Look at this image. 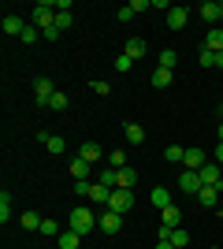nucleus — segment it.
Wrapping results in <instances>:
<instances>
[{
  "label": "nucleus",
  "instance_id": "32",
  "mask_svg": "<svg viewBox=\"0 0 223 249\" xmlns=\"http://www.w3.org/2000/svg\"><path fill=\"white\" fill-rule=\"evenodd\" d=\"M41 234H45V238H60L64 231L56 227V219H45V223H41Z\"/></svg>",
  "mask_w": 223,
  "mask_h": 249
},
{
  "label": "nucleus",
  "instance_id": "25",
  "mask_svg": "<svg viewBox=\"0 0 223 249\" xmlns=\"http://www.w3.org/2000/svg\"><path fill=\"white\" fill-rule=\"evenodd\" d=\"M127 56L130 60H141V56H145V41H141V37H130L127 41Z\"/></svg>",
  "mask_w": 223,
  "mask_h": 249
},
{
  "label": "nucleus",
  "instance_id": "31",
  "mask_svg": "<svg viewBox=\"0 0 223 249\" xmlns=\"http://www.w3.org/2000/svg\"><path fill=\"white\" fill-rule=\"evenodd\" d=\"M71 22H74V15L71 11H56V30L64 34V30H71Z\"/></svg>",
  "mask_w": 223,
  "mask_h": 249
},
{
  "label": "nucleus",
  "instance_id": "24",
  "mask_svg": "<svg viewBox=\"0 0 223 249\" xmlns=\"http://www.w3.org/2000/svg\"><path fill=\"white\" fill-rule=\"evenodd\" d=\"M19 223H22L26 231H41V223H45V219L37 216V212H22V216H19Z\"/></svg>",
  "mask_w": 223,
  "mask_h": 249
},
{
  "label": "nucleus",
  "instance_id": "44",
  "mask_svg": "<svg viewBox=\"0 0 223 249\" xmlns=\"http://www.w3.org/2000/svg\"><path fill=\"white\" fill-rule=\"evenodd\" d=\"M216 67H220V71H223V52H216Z\"/></svg>",
  "mask_w": 223,
  "mask_h": 249
},
{
  "label": "nucleus",
  "instance_id": "23",
  "mask_svg": "<svg viewBox=\"0 0 223 249\" xmlns=\"http://www.w3.org/2000/svg\"><path fill=\"white\" fill-rule=\"evenodd\" d=\"M108 197H112V190L101 186V182H93V194H89V201H93V205H104V208H108Z\"/></svg>",
  "mask_w": 223,
  "mask_h": 249
},
{
  "label": "nucleus",
  "instance_id": "6",
  "mask_svg": "<svg viewBox=\"0 0 223 249\" xmlns=\"http://www.w3.org/2000/svg\"><path fill=\"white\" fill-rule=\"evenodd\" d=\"M201 171H182L179 175V190H186V194H201Z\"/></svg>",
  "mask_w": 223,
  "mask_h": 249
},
{
  "label": "nucleus",
  "instance_id": "22",
  "mask_svg": "<svg viewBox=\"0 0 223 249\" xmlns=\"http://www.w3.org/2000/svg\"><path fill=\"white\" fill-rule=\"evenodd\" d=\"M171 78H175V74H171L168 67H156V71H153V86H156V89H168Z\"/></svg>",
  "mask_w": 223,
  "mask_h": 249
},
{
  "label": "nucleus",
  "instance_id": "28",
  "mask_svg": "<svg viewBox=\"0 0 223 249\" xmlns=\"http://www.w3.org/2000/svg\"><path fill=\"white\" fill-rule=\"evenodd\" d=\"M8 219H11V194L4 190L0 194V223H8Z\"/></svg>",
  "mask_w": 223,
  "mask_h": 249
},
{
  "label": "nucleus",
  "instance_id": "12",
  "mask_svg": "<svg viewBox=\"0 0 223 249\" xmlns=\"http://www.w3.org/2000/svg\"><path fill=\"white\" fill-rule=\"evenodd\" d=\"M89 171H93V164H89V160H82V156H74V160H71V178H74V182L89 178Z\"/></svg>",
  "mask_w": 223,
  "mask_h": 249
},
{
  "label": "nucleus",
  "instance_id": "30",
  "mask_svg": "<svg viewBox=\"0 0 223 249\" xmlns=\"http://www.w3.org/2000/svg\"><path fill=\"white\" fill-rule=\"evenodd\" d=\"M182 156H186L182 145H168V149H164V160H171V164H182Z\"/></svg>",
  "mask_w": 223,
  "mask_h": 249
},
{
  "label": "nucleus",
  "instance_id": "18",
  "mask_svg": "<svg viewBox=\"0 0 223 249\" xmlns=\"http://www.w3.org/2000/svg\"><path fill=\"white\" fill-rule=\"evenodd\" d=\"M197 15H201L208 26H216V19H220V4H212V0H208V4H201V8H197Z\"/></svg>",
  "mask_w": 223,
  "mask_h": 249
},
{
  "label": "nucleus",
  "instance_id": "39",
  "mask_svg": "<svg viewBox=\"0 0 223 249\" xmlns=\"http://www.w3.org/2000/svg\"><path fill=\"white\" fill-rule=\"evenodd\" d=\"M127 8H130V11H134V15H138V11H145V8H153V4H149V0H130Z\"/></svg>",
  "mask_w": 223,
  "mask_h": 249
},
{
  "label": "nucleus",
  "instance_id": "20",
  "mask_svg": "<svg viewBox=\"0 0 223 249\" xmlns=\"http://www.w3.org/2000/svg\"><path fill=\"white\" fill-rule=\"evenodd\" d=\"M205 49H208V52H223V30H216V26H212L208 37H205Z\"/></svg>",
  "mask_w": 223,
  "mask_h": 249
},
{
  "label": "nucleus",
  "instance_id": "2",
  "mask_svg": "<svg viewBox=\"0 0 223 249\" xmlns=\"http://www.w3.org/2000/svg\"><path fill=\"white\" fill-rule=\"evenodd\" d=\"M30 22L37 26V30H49V26H56V0H41L37 8H34V15H30Z\"/></svg>",
  "mask_w": 223,
  "mask_h": 249
},
{
  "label": "nucleus",
  "instance_id": "5",
  "mask_svg": "<svg viewBox=\"0 0 223 249\" xmlns=\"http://www.w3.org/2000/svg\"><path fill=\"white\" fill-rule=\"evenodd\" d=\"M52 93H56L52 78H37V82H34V97H37V104H45V108H49V101H52Z\"/></svg>",
  "mask_w": 223,
  "mask_h": 249
},
{
  "label": "nucleus",
  "instance_id": "36",
  "mask_svg": "<svg viewBox=\"0 0 223 249\" xmlns=\"http://www.w3.org/2000/svg\"><path fill=\"white\" fill-rule=\"evenodd\" d=\"M93 93L97 97H108V93H112V86H108L104 78H93Z\"/></svg>",
  "mask_w": 223,
  "mask_h": 249
},
{
  "label": "nucleus",
  "instance_id": "19",
  "mask_svg": "<svg viewBox=\"0 0 223 249\" xmlns=\"http://www.w3.org/2000/svg\"><path fill=\"white\" fill-rule=\"evenodd\" d=\"M56 242H60V249H78V246H82V234H74V231L67 227V231H64V234H60Z\"/></svg>",
  "mask_w": 223,
  "mask_h": 249
},
{
  "label": "nucleus",
  "instance_id": "33",
  "mask_svg": "<svg viewBox=\"0 0 223 249\" xmlns=\"http://www.w3.org/2000/svg\"><path fill=\"white\" fill-rule=\"evenodd\" d=\"M37 34H41V30H37L34 22H26V30H22V37H19V41H22V45H34V41H37Z\"/></svg>",
  "mask_w": 223,
  "mask_h": 249
},
{
  "label": "nucleus",
  "instance_id": "41",
  "mask_svg": "<svg viewBox=\"0 0 223 249\" xmlns=\"http://www.w3.org/2000/svg\"><path fill=\"white\" fill-rule=\"evenodd\" d=\"M149 4H153L156 11H171V8H175V4H168V0H149Z\"/></svg>",
  "mask_w": 223,
  "mask_h": 249
},
{
  "label": "nucleus",
  "instance_id": "45",
  "mask_svg": "<svg viewBox=\"0 0 223 249\" xmlns=\"http://www.w3.org/2000/svg\"><path fill=\"white\" fill-rule=\"evenodd\" d=\"M216 134H220V142H223V123H220V130H216Z\"/></svg>",
  "mask_w": 223,
  "mask_h": 249
},
{
  "label": "nucleus",
  "instance_id": "42",
  "mask_svg": "<svg viewBox=\"0 0 223 249\" xmlns=\"http://www.w3.org/2000/svg\"><path fill=\"white\" fill-rule=\"evenodd\" d=\"M216 164H223V142L216 145Z\"/></svg>",
  "mask_w": 223,
  "mask_h": 249
},
{
  "label": "nucleus",
  "instance_id": "16",
  "mask_svg": "<svg viewBox=\"0 0 223 249\" xmlns=\"http://www.w3.org/2000/svg\"><path fill=\"white\" fill-rule=\"evenodd\" d=\"M149 201H153V205H156L160 212H164L168 205H175V201H171V190H164V186H156V190H153V194H149Z\"/></svg>",
  "mask_w": 223,
  "mask_h": 249
},
{
  "label": "nucleus",
  "instance_id": "11",
  "mask_svg": "<svg viewBox=\"0 0 223 249\" xmlns=\"http://www.w3.org/2000/svg\"><path fill=\"white\" fill-rule=\"evenodd\" d=\"M0 26H4V34H8V37H22V30H26V22H22L19 15H4V22H0Z\"/></svg>",
  "mask_w": 223,
  "mask_h": 249
},
{
  "label": "nucleus",
  "instance_id": "34",
  "mask_svg": "<svg viewBox=\"0 0 223 249\" xmlns=\"http://www.w3.org/2000/svg\"><path fill=\"white\" fill-rule=\"evenodd\" d=\"M49 108H56V112H64V108H67V93H64V89H56V93H52Z\"/></svg>",
  "mask_w": 223,
  "mask_h": 249
},
{
  "label": "nucleus",
  "instance_id": "27",
  "mask_svg": "<svg viewBox=\"0 0 223 249\" xmlns=\"http://www.w3.org/2000/svg\"><path fill=\"white\" fill-rule=\"evenodd\" d=\"M175 63H179V52H175V49H164V52H160V67L175 71Z\"/></svg>",
  "mask_w": 223,
  "mask_h": 249
},
{
  "label": "nucleus",
  "instance_id": "4",
  "mask_svg": "<svg viewBox=\"0 0 223 249\" xmlns=\"http://www.w3.org/2000/svg\"><path fill=\"white\" fill-rule=\"evenodd\" d=\"M97 227L104 231V234H119V227H123V216H119V212H112V208H104V212L97 216Z\"/></svg>",
  "mask_w": 223,
  "mask_h": 249
},
{
  "label": "nucleus",
  "instance_id": "1",
  "mask_svg": "<svg viewBox=\"0 0 223 249\" xmlns=\"http://www.w3.org/2000/svg\"><path fill=\"white\" fill-rule=\"evenodd\" d=\"M67 227L74 231V234H89V231L97 227V216H93V208L89 205H78V208H71V216H67Z\"/></svg>",
  "mask_w": 223,
  "mask_h": 249
},
{
  "label": "nucleus",
  "instance_id": "9",
  "mask_svg": "<svg viewBox=\"0 0 223 249\" xmlns=\"http://www.w3.org/2000/svg\"><path fill=\"white\" fill-rule=\"evenodd\" d=\"M201 182L205 186H223V175H220V164H212V160H208V164L201 167Z\"/></svg>",
  "mask_w": 223,
  "mask_h": 249
},
{
  "label": "nucleus",
  "instance_id": "47",
  "mask_svg": "<svg viewBox=\"0 0 223 249\" xmlns=\"http://www.w3.org/2000/svg\"><path fill=\"white\" fill-rule=\"evenodd\" d=\"M212 249H216V246H212Z\"/></svg>",
  "mask_w": 223,
  "mask_h": 249
},
{
  "label": "nucleus",
  "instance_id": "15",
  "mask_svg": "<svg viewBox=\"0 0 223 249\" xmlns=\"http://www.w3.org/2000/svg\"><path fill=\"white\" fill-rule=\"evenodd\" d=\"M223 186H201V194H197V201H201V208H216V197H220Z\"/></svg>",
  "mask_w": 223,
  "mask_h": 249
},
{
  "label": "nucleus",
  "instance_id": "43",
  "mask_svg": "<svg viewBox=\"0 0 223 249\" xmlns=\"http://www.w3.org/2000/svg\"><path fill=\"white\" fill-rule=\"evenodd\" d=\"M156 249H175V246H171V242H164V238H160V242H156Z\"/></svg>",
  "mask_w": 223,
  "mask_h": 249
},
{
  "label": "nucleus",
  "instance_id": "21",
  "mask_svg": "<svg viewBox=\"0 0 223 249\" xmlns=\"http://www.w3.org/2000/svg\"><path fill=\"white\" fill-rule=\"evenodd\" d=\"M123 134H127L130 145H141V142H145V130H141L138 123H127V126H123Z\"/></svg>",
  "mask_w": 223,
  "mask_h": 249
},
{
  "label": "nucleus",
  "instance_id": "40",
  "mask_svg": "<svg viewBox=\"0 0 223 249\" xmlns=\"http://www.w3.org/2000/svg\"><path fill=\"white\" fill-rule=\"evenodd\" d=\"M116 19H119V22H130V19H134V11H130V8H119Z\"/></svg>",
  "mask_w": 223,
  "mask_h": 249
},
{
  "label": "nucleus",
  "instance_id": "10",
  "mask_svg": "<svg viewBox=\"0 0 223 249\" xmlns=\"http://www.w3.org/2000/svg\"><path fill=\"white\" fill-rule=\"evenodd\" d=\"M37 138H41V145L49 149V153H56V156H60V153L67 149V142H64L60 134H45V130H37Z\"/></svg>",
  "mask_w": 223,
  "mask_h": 249
},
{
  "label": "nucleus",
  "instance_id": "35",
  "mask_svg": "<svg viewBox=\"0 0 223 249\" xmlns=\"http://www.w3.org/2000/svg\"><path fill=\"white\" fill-rule=\"evenodd\" d=\"M74 194L89 201V194H93V182H89V178H82V182H74Z\"/></svg>",
  "mask_w": 223,
  "mask_h": 249
},
{
  "label": "nucleus",
  "instance_id": "38",
  "mask_svg": "<svg viewBox=\"0 0 223 249\" xmlns=\"http://www.w3.org/2000/svg\"><path fill=\"white\" fill-rule=\"evenodd\" d=\"M197 60H201V67H216V52L201 49V56H197Z\"/></svg>",
  "mask_w": 223,
  "mask_h": 249
},
{
  "label": "nucleus",
  "instance_id": "8",
  "mask_svg": "<svg viewBox=\"0 0 223 249\" xmlns=\"http://www.w3.org/2000/svg\"><path fill=\"white\" fill-rule=\"evenodd\" d=\"M182 164H186V171H201V167L208 164V156H205L201 149H186V156H182Z\"/></svg>",
  "mask_w": 223,
  "mask_h": 249
},
{
  "label": "nucleus",
  "instance_id": "26",
  "mask_svg": "<svg viewBox=\"0 0 223 249\" xmlns=\"http://www.w3.org/2000/svg\"><path fill=\"white\" fill-rule=\"evenodd\" d=\"M116 167H104V171H101V175H97V182H101V186H108V190H116Z\"/></svg>",
  "mask_w": 223,
  "mask_h": 249
},
{
  "label": "nucleus",
  "instance_id": "17",
  "mask_svg": "<svg viewBox=\"0 0 223 249\" xmlns=\"http://www.w3.org/2000/svg\"><path fill=\"white\" fill-rule=\"evenodd\" d=\"M78 156H82V160H89V164H97V160H104V156H101V145H97V142H82Z\"/></svg>",
  "mask_w": 223,
  "mask_h": 249
},
{
  "label": "nucleus",
  "instance_id": "29",
  "mask_svg": "<svg viewBox=\"0 0 223 249\" xmlns=\"http://www.w3.org/2000/svg\"><path fill=\"white\" fill-rule=\"evenodd\" d=\"M108 167H116V171H123V167H127V153H123V149H116V153H108Z\"/></svg>",
  "mask_w": 223,
  "mask_h": 249
},
{
  "label": "nucleus",
  "instance_id": "14",
  "mask_svg": "<svg viewBox=\"0 0 223 249\" xmlns=\"http://www.w3.org/2000/svg\"><path fill=\"white\" fill-rule=\"evenodd\" d=\"M134 182H138V171H134V167H123V171L116 175V186L119 190H134Z\"/></svg>",
  "mask_w": 223,
  "mask_h": 249
},
{
  "label": "nucleus",
  "instance_id": "7",
  "mask_svg": "<svg viewBox=\"0 0 223 249\" xmlns=\"http://www.w3.org/2000/svg\"><path fill=\"white\" fill-rule=\"evenodd\" d=\"M182 223V208L179 205H168L164 212H160V227H168V231H175Z\"/></svg>",
  "mask_w": 223,
  "mask_h": 249
},
{
  "label": "nucleus",
  "instance_id": "3",
  "mask_svg": "<svg viewBox=\"0 0 223 249\" xmlns=\"http://www.w3.org/2000/svg\"><path fill=\"white\" fill-rule=\"evenodd\" d=\"M108 208L112 212H119V216H127L130 208H134V190H112V197H108Z\"/></svg>",
  "mask_w": 223,
  "mask_h": 249
},
{
  "label": "nucleus",
  "instance_id": "46",
  "mask_svg": "<svg viewBox=\"0 0 223 249\" xmlns=\"http://www.w3.org/2000/svg\"><path fill=\"white\" fill-rule=\"evenodd\" d=\"M220 19H223V0H220Z\"/></svg>",
  "mask_w": 223,
  "mask_h": 249
},
{
  "label": "nucleus",
  "instance_id": "13",
  "mask_svg": "<svg viewBox=\"0 0 223 249\" xmlns=\"http://www.w3.org/2000/svg\"><path fill=\"white\" fill-rule=\"evenodd\" d=\"M186 19H190V11H186V8H171L168 11V26H171V30H186Z\"/></svg>",
  "mask_w": 223,
  "mask_h": 249
},
{
  "label": "nucleus",
  "instance_id": "37",
  "mask_svg": "<svg viewBox=\"0 0 223 249\" xmlns=\"http://www.w3.org/2000/svg\"><path fill=\"white\" fill-rule=\"evenodd\" d=\"M130 67H134V60H130L127 52H123V56H116V71H130Z\"/></svg>",
  "mask_w": 223,
  "mask_h": 249
}]
</instances>
